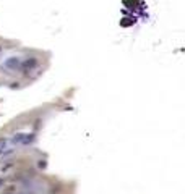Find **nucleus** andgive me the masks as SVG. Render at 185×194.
<instances>
[{"mask_svg": "<svg viewBox=\"0 0 185 194\" xmlns=\"http://www.w3.org/2000/svg\"><path fill=\"white\" fill-rule=\"evenodd\" d=\"M36 65H37V60H36V58H28V60H26L23 65H20V67H21L25 71H28V70H31L33 67H36Z\"/></svg>", "mask_w": 185, "mask_h": 194, "instance_id": "nucleus-2", "label": "nucleus"}, {"mask_svg": "<svg viewBox=\"0 0 185 194\" xmlns=\"http://www.w3.org/2000/svg\"><path fill=\"white\" fill-rule=\"evenodd\" d=\"M21 139H23V134H16V136L13 138V143H21Z\"/></svg>", "mask_w": 185, "mask_h": 194, "instance_id": "nucleus-5", "label": "nucleus"}, {"mask_svg": "<svg viewBox=\"0 0 185 194\" xmlns=\"http://www.w3.org/2000/svg\"><path fill=\"white\" fill-rule=\"evenodd\" d=\"M0 185H2V180H0Z\"/></svg>", "mask_w": 185, "mask_h": 194, "instance_id": "nucleus-7", "label": "nucleus"}, {"mask_svg": "<svg viewBox=\"0 0 185 194\" xmlns=\"http://www.w3.org/2000/svg\"><path fill=\"white\" fill-rule=\"evenodd\" d=\"M34 139V134H23V139H21V144H29L31 141Z\"/></svg>", "mask_w": 185, "mask_h": 194, "instance_id": "nucleus-3", "label": "nucleus"}, {"mask_svg": "<svg viewBox=\"0 0 185 194\" xmlns=\"http://www.w3.org/2000/svg\"><path fill=\"white\" fill-rule=\"evenodd\" d=\"M5 65L7 68H10V70H16V68H20V65H21V60H20L18 57H10L5 60Z\"/></svg>", "mask_w": 185, "mask_h": 194, "instance_id": "nucleus-1", "label": "nucleus"}, {"mask_svg": "<svg viewBox=\"0 0 185 194\" xmlns=\"http://www.w3.org/2000/svg\"><path fill=\"white\" fill-rule=\"evenodd\" d=\"M39 168H46V162H44V160L39 162Z\"/></svg>", "mask_w": 185, "mask_h": 194, "instance_id": "nucleus-6", "label": "nucleus"}, {"mask_svg": "<svg viewBox=\"0 0 185 194\" xmlns=\"http://www.w3.org/2000/svg\"><path fill=\"white\" fill-rule=\"evenodd\" d=\"M5 146H7V139H5V138H0V154L3 152V149H5Z\"/></svg>", "mask_w": 185, "mask_h": 194, "instance_id": "nucleus-4", "label": "nucleus"}]
</instances>
